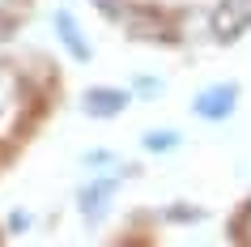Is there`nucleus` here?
Listing matches in <instances>:
<instances>
[{
	"label": "nucleus",
	"mask_w": 251,
	"mask_h": 247,
	"mask_svg": "<svg viewBox=\"0 0 251 247\" xmlns=\"http://www.w3.org/2000/svg\"><path fill=\"white\" fill-rule=\"evenodd\" d=\"M192 107H196V115H204V119H226L238 107V85H230V81L209 85V90L196 94V103H192Z\"/></svg>",
	"instance_id": "nucleus-3"
},
{
	"label": "nucleus",
	"mask_w": 251,
	"mask_h": 247,
	"mask_svg": "<svg viewBox=\"0 0 251 247\" xmlns=\"http://www.w3.org/2000/svg\"><path fill=\"white\" fill-rule=\"evenodd\" d=\"M55 34H60V43L73 52V60H90V55H94L90 43H85V34H81V26H77V17L68 13V9L55 13Z\"/></svg>",
	"instance_id": "nucleus-5"
},
{
	"label": "nucleus",
	"mask_w": 251,
	"mask_h": 247,
	"mask_svg": "<svg viewBox=\"0 0 251 247\" xmlns=\"http://www.w3.org/2000/svg\"><path fill=\"white\" fill-rule=\"evenodd\" d=\"M85 111L90 115H102V119H111V115H119L124 107H128V94L124 90H106V85H98V90H85Z\"/></svg>",
	"instance_id": "nucleus-6"
},
{
	"label": "nucleus",
	"mask_w": 251,
	"mask_h": 247,
	"mask_svg": "<svg viewBox=\"0 0 251 247\" xmlns=\"http://www.w3.org/2000/svg\"><path fill=\"white\" fill-rule=\"evenodd\" d=\"M247 30H251V0H222L213 9V34L222 43H234Z\"/></svg>",
	"instance_id": "nucleus-1"
},
{
	"label": "nucleus",
	"mask_w": 251,
	"mask_h": 247,
	"mask_svg": "<svg viewBox=\"0 0 251 247\" xmlns=\"http://www.w3.org/2000/svg\"><path fill=\"white\" fill-rule=\"evenodd\" d=\"M22 115H26L22 81H17L9 68H0V137H9V132L22 124Z\"/></svg>",
	"instance_id": "nucleus-2"
},
{
	"label": "nucleus",
	"mask_w": 251,
	"mask_h": 247,
	"mask_svg": "<svg viewBox=\"0 0 251 247\" xmlns=\"http://www.w3.org/2000/svg\"><path fill=\"white\" fill-rule=\"evenodd\" d=\"M234 234H238V243H243V247H251V205H247V213L234 221Z\"/></svg>",
	"instance_id": "nucleus-8"
},
{
	"label": "nucleus",
	"mask_w": 251,
	"mask_h": 247,
	"mask_svg": "<svg viewBox=\"0 0 251 247\" xmlns=\"http://www.w3.org/2000/svg\"><path fill=\"white\" fill-rule=\"evenodd\" d=\"M175 145H179V132H149V137H145V149H153V154L175 149Z\"/></svg>",
	"instance_id": "nucleus-7"
},
{
	"label": "nucleus",
	"mask_w": 251,
	"mask_h": 247,
	"mask_svg": "<svg viewBox=\"0 0 251 247\" xmlns=\"http://www.w3.org/2000/svg\"><path fill=\"white\" fill-rule=\"evenodd\" d=\"M94 4H98L102 13H119V4H124V0H94Z\"/></svg>",
	"instance_id": "nucleus-9"
},
{
	"label": "nucleus",
	"mask_w": 251,
	"mask_h": 247,
	"mask_svg": "<svg viewBox=\"0 0 251 247\" xmlns=\"http://www.w3.org/2000/svg\"><path fill=\"white\" fill-rule=\"evenodd\" d=\"M119 179L115 175H106V179H94L81 188V213H85V221H98L106 213V205H111V196H115Z\"/></svg>",
	"instance_id": "nucleus-4"
}]
</instances>
